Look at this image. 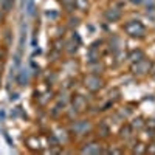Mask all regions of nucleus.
I'll use <instances>...</instances> for the list:
<instances>
[{"mask_svg": "<svg viewBox=\"0 0 155 155\" xmlns=\"http://www.w3.org/2000/svg\"><path fill=\"white\" fill-rule=\"evenodd\" d=\"M104 17L107 22H116L121 19V11L116 9V8H109L106 12H104Z\"/></svg>", "mask_w": 155, "mask_h": 155, "instance_id": "obj_6", "label": "nucleus"}, {"mask_svg": "<svg viewBox=\"0 0 155 155\" xmlns=\"http://www.w3.org/2000/svg\"><path fill=\"white\" fill-rule=\"evenodd\" d=\"M147 152L155 153V143H152V144H149V146H147Z\"/></svg>", "mask_w": 155, "mask_h": 155, "instance_id": "obj_13", "label": "nucleus"}, {"mask_svg": "<svg viewBox=\"0 0 155 155\" xmlns=\"http://www.w3.org/2000/svg\"><path fill=\"white\" fill-rule=\"evenodd\" d=\"M98 130H101V132H102L101 135L104 137V138H106V137H109V134H110V129H109V126H107L106 123H99V126H98Z\"/></svg>", "mask_w": 155, "mask_h": 155, "instance_id": "obj_9", "label": "nucleus"}, {"mask_svg": "<svg viewBox=\"0 0 155 155\" xmlns=\"http://www.w3.org/2000/svg\"><path fill=\"white\" fill-rule=\"evenodd\" d=\"M132 132H134V129L130 127V126H126V132H124V129H121V138H124V140H129L132 137Z\"/></svg>", "mask_w": 155, "mask_h": 155, "instance_id": "obj_10", "label": "nucleus"}, {"mask_svg": "<svg viewBox=\"0 0 155 155\" xmlns=\"http://www.w3.org/2000/svg\"><path fill=\"white\" fill-rule=\"evenodd\" d=\"M130 127L132 129H141V127H144V121L141 116H138V118H135L132 123H130Z\"/></svg>", "mask_w": 155, "mask_h": 155, "instance_id": "obj_8", "label": "nucleus"}, {"mask_svg": "<svg viewBox=\"0 0 155 155\" xmlns=\"http://www.w3.org/2000/svg\"><path fill=\"white\" fill-rule=\"evenodd\" d=\"M144 150H146V146H144V144H140V143L135 144V147H134V152H135V153H143Z\"/></svg>", "mask_w": 155, "mask_h": 155, "instance_id": "obj_12", "label": "nucleus"}, {"mask_svg": "<svg viewBox=\"0 0 155 155\" xmlns=\"http://www.w3.org/2000/svg\"><path fill=\"white\" fill-rule=\"evenodd\" d=\"M90 129H92V124H90L88 120H79V121H74L73 124V132L78 137L85 135L87 132H90Z\"/></svg>", "mask_w": 155, "mask_h": 155, "instance_id": "obj_4", "label": "nucleus"}, {"mask_svg": "<svg viewBox=\"0 0 155 155\" xmlns=\"http://www.w3.org/2000/svg\"><path fill=\"white\" fill-rule=\"evenodd\" d=\"M81 152H84V153H101L102 147H101L99 143H96V141H90V143L85 144V147L81 149Z\"/></svg>", "mask_w": 155, "mask_h": 155, "instance_id": "obj_5", "label": "nucleus"}, {"mask_svg": "<svg viewBox=\"0 0 155 155\" xmlns=\"http://www.w3.org/2000/svg\"><path fill=\"white\" fill-rule=\"evenodd\" d=\"M87 106V101L81 96V95H76L74 96V109H79V110H84V107Z\"/></svg>", "mask_w": 155, "mask_h": 155, "instance_id": "obj_7", "label": "nucleus"}, {"mask_svg": "<svg viewBox=\"0 0 155 155\" xmlns=\"http://www.w3.org/2000/svg\"><path fill=\"white\" fill-rule=\"evenodd\" d=\"M124 31L129 34V36H132V37H143L144 33H146V28H144V25L138 22V20H130V22H127L124 25Z\"/></svg>", "mask_w": 155, "mask_h": 155, "instance_id": "obj_1", "label": "nucleus"}, {"mask_svg": "<svg viewBox=\"0 0 155 155\" xmlns=\"http://www.w3.org/2000/svg\"><path fill=\"white\" fill-rule=\"evenodd\" d=\"M149 70H150V62H147L146 58L140 59V61H135L134 65H132V73L134 74H138V76L149 73Z\"/></svg>", "mask_w": 155, "mask_h": 155, "instance_id": "obj_3", "label": "nucleus"}, {"mask_svg": "<svg viewBox=\"0 0 155 155\" xmlns=\"http://www.w3.org/2000/svg\"><path fill=\"white\" fill-rule=\"evenodd\" d=\"M84 85H85V88L90 90L92 93H96V92H99V90L104 87V82H102V79H101L99 76H96V74H88L85 79H84Z\"/></svg>", "mask_w": 155, "mask_h": 155, "instance_id": "obj_2", "label": "nucleus"}, {"mask_svg": "<svg viewBox=\"0 0 155 155\" xmlns=\"http://www.w3.org/2000/svg\"><path fill=\"white\" fill-rule=\"evenodd\" d=\"M0 2H2V6H3L5 11H9L12 3H14V0H0Z\"/></svg>", "mask_w": 155, "mask_h": 155, "instance_id": "obj_11", "label": "nucleus"}, {"mask_svg": "<svg viewBox=\"0 0 155 155\" xmlns=\"http://www.w3.org/2000/svg\"><path fill=\"white\" fill-rule=\"evenodd\" d=\"M132 2H134V3H141L143 0H132Z\"/></svg>", "mask_w": 155, "mask_h": 155, "instance_id": "obj_14", "label": "nucleus"}]
</instances>
